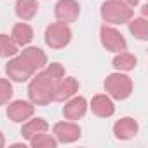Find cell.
<instances>
[{
	"label": "cell",
	"instance_id": "obj_1",
	"mask_svg": "<svg viewBox=\"0 0 148 148\" xmlns=\"http://www.w3.org/2000/svg\"><path fill=\"white\" fill-rule=\"evenodd\" d=\"M64 77V68L59 63L45 64L44 70H40L37 75L32 79L28 86V98L33 105L45 106L52 103V91L58 80Z\"/></svg>",
	"mask_w": 148,
	"mask_h": 148
},
{
	"label": "cell",
	"instance_id": "obj_7",
	"mask_svg": "<svg viewBox=\"0 0 148 148\" xmlns=\"http://www.w3.org/2000/svg\"><path fill=\"white\" fill-rule=\"evenodd\" d=\"M54 16L59 23H75L80 16V5L77 0H59L54 7Z\"/></svg>",
	"mask_w": 148,
	"mask_h": 148
},
{
	"label": "cell",
	"instance_id": "obj_6",
	"mask_svg": "<svg viewBox=\"0 0 148 148\" xmlns=\"http://www.w3.org/2000/svg\"><path fill=\"white\" fill-rule=\"evenodd\" d=\"M5 73L9 75L11 80L14 82H26L30 80L33 75H35V71L33 68L21 58V56H16V58H11L5 64Z\"/></svg>",
	"mask_w": 148,
	"mask_h": 148
},
{
	"label": "cell",
	"instance_id": "obj_8",
	"mask_svg": "<svg viewBox=\"0 0 148 148\" xmlns=\"http://www.w3.org/2000/svg\"><path fill=\"white\" fill-rule=\"evenodd\" d=\"M52 134H54V138L58 139V143H75L77 139H80L82 131H80V127H79L75 122L66 120V122H58V124H54Z\"/></svg>",
	"mask_w": 148,
	"mask_h": 148
},
{
	"label": "cell",
	"instance_id": "obj_24",
	"mask_svg": "<svg viewBox=\"0 0 148 148\" xmlns=\"http://www.w3.org/2000/svg\"><path fill=\"white\" fill-rule=\"evenodd\" d=\"M4 145H5V138H4V132L0 131V148H2Z\"/></svg>",
	"mask_w": 148,
	"mask_h": 148
},
{
	"label": "cell",
	"instance_id": "obj_19",
	"mask_svg": "<svg viewBox=\"0 0 148 148\" xmlns=\"http://www.w3.org/2000/svg\"><path fill=\"white\" fill-rule=\"evenodd\" d=\"M129 32L138 40H148V21L145 18H134L129 23Z\"/></svg>",
	"mask_w": 148,
	"mask_h": 148
},
{
	"label": "cell",
	"instance_id": "obj_20",
	"mask_svg": "<svg viewBox=\"0 0 148 148\" xmlns=\"http://www.w3.org/2000/svg\"><path fill=\"white\" fill-rule=\"evenodd\" d=\"M30 146L32 148H56L58 146V139L54 136L47 134V131H45V132H40V134L33 136L30 139Z\"/></svg>",
	"mask_w": 148,
	"mask_h": 148
},
{
	"label": "cell",
	"instance_id": "obj_5",
	"mask_svg": "<svg viewBox=\"0 0 148 148\" xmlns=\"http://www.w3.org/2000/svg\"><path fill=\"white\" fill-rule=\"evenodd\" d=\"M99 38H101V45L110 51V52H122V51H127V42L124 38V35L110 26V25H103L101 30H99Z\"/></svg>",
	"mask_w": 148,
	"mask_h": 148
},
{
	"label": "cell",
	"instance_id": "obj_12",
	"mask_svg": "<svg viewBox=\"0 0 148 148\" xmlns=\"http://www.w3.org/2000/svg\"><path fill=\"white\" fill-rule=\"evenodd\" d=\"M89 108L99 119H108V117H112L115 113V105H113V101H112V98L108 94H96L91 99Z\"/></svg>",
	"mask_w": 148,
	"mask_h": 148
},
{
	"label": "cell",
	"instance_id": "obj_3",
	"mask_svg": "<svg viewBox=\"0 0 148 148\" xmlns=\"http://www.w3.org/2000/svg\"><path fill=\"white\" fill-rule=\"evenodd\" d=\"M134 9L124 5L119 0H106L101 5V18L106 25H125L132 19Z\"/></svg>",
	"mask_w": 148,
	"mask_h": 148
},
{
	"label": "cell",
	"instance_id": "obj_13",
	"mask_svg": "<svg viewBox=\"0 0 148 148\" xmlns=\"http://www.w3.org/2000/svg\"><path fill=\"white\" fill-rule=\"evenodd\" d=\"M138 129H139V127H138V122H136L134 119L124 117V119H120V120L115 122V125H113V134H115L117 139L125 141V139H132V138L138 134Z\"/></svg>",
	"mask_w": 148,
	"mask_h": 148
},
{
	"label": "cell",
	"instance_id": "obj_21",
	"mask_svg": "<svg viewBox=\"0 0 148 148\" xmlns=\"http://www.w3.org/2000/svg\"><path fill=\"white\" fill-rule=\"evenodd\" d=\"M18 54V44L5 33H0V58H12Z\"/></svg>",
	"mask_w": 148,
	"mask_h": 148
},
{
	"label": "cell",
	"instance_id": "obj_23",
	"mask_svg": "<svg viewBox=\"0 0 148 148\" xmlns=\"http://www.w3.org/2000/svg\"><path fill=\"white\" fill-rule=\"evenodd\" d=\"M119 2H122L124 5H127V7L132 9V7H136V5L139 4V0H119Z\"/></svg>",
	"mask_w": 148,
	"mask_h": 148
},
{
	"label": "cell",
	"instance_id": "obj_14",
	"mask_svg": "<svg viewBox=\"0 0 148 148\" xmlns=\"http://www.w3.org/2000/svg\"><path fill=\"white\" fill-rule=\"evenodd\" d=\"M19 56L33 68V71H38L47 64V56L40 47H25Z\"/></svg>",
	"mask_w": 148,
	"mask_h": 148
},
{
	"label": "cell",
	"instance_id": "obj_2",
	"mask_svg": "<svg viewBox=\"0 0 148 148\" xmlns=\"http://www.w3.org/2000/svg\"><path fill=\"white\" fill-rule=\"evenodd\" d=\"M105 91L112 99H117V101L127 99L132 92V80L124 71L110 73L105 79Z\"/></svg>",
	"mask_w": 148,
	"mask_h": 148
},
{
	"label": "cell",
	"instance_id": "obj_10",
	"mask_svg": "<svg viewBox=\"0 0 148 148\" xmlns=\"http://www.w3.org/2000/svg\"><path fill=\"white\" fill-rule=\"evenodd\" d=\"M87 108H89V105L84 96H71L70 99H66V103L63 106V117L66 120L75 122L86 115Z\"/></svg>",
	"mask_w": 148,
	"mask_h": 148
},
{
	"label": "cell",
	"instance_id": "obj_17",
	"mask_svg": "<svg viewBox=\"0 0 148 148\" xmlns=\"http://www.w3.org/2000/svg\"><path fill=\"white\" fill-rule=\"evenodd\" d=\"M47 129H49V124L44 119H32V120L28 119V120H25V124L21 127V136L30 141L33 136H37L40 132H45Z\"/></svg>",
	"mask_w": 148,
	"mask_h": 148
},
{
	"label": "cell",
	"instance_id": "obj_16",
	"mask_svg": "<svg viewBox=\"0 0 148 148\" xmlns=\"http://www.w3.org/2000/svg\"><path fill=\"white\" fill-rule=\"evenodd\" d=\"M14 11L21 21H30L38 12V2L37 0H18Z\"/></svg>",
	"mask_w": 148,
	"mask_h": 148
},
{
	"label": "cell",
	"instance_id": "obj_18",
	"mask_svg": "<svg viewBox=\"0 0 148 148\" xmlns=\"http://www.w3.org/2000/svg\"><path fill=\"white\" fill-rule=\"evenodd\" d=\"M136 63H138L136 56L131 52H125V51L117 52V56L113 58V68L117 71H131L136 68Z\"/></svg>",
	"mask_w": 148,
	"mask_h": 148
},
{
	"label": "cell",
	"instance_id": "obj_15",
	"mask_svg": "<svg viewBox=\"0 0 148 148\" xmlns=\"http://www.w3.org/2000/svg\"><path fill=\"white\" fill-rule=\"evenodd\" d=\"M11 38L18 44V47H25L33 40V30L26 23H16L11 32Z\"/></svg>",
	"mask_w": 148,
	"mask_h": 148
},
{
	"label": "cell",
	"instance_id": "obj_11",
	"mask_svg": "<svg viewBox=\"0 0 148 148\" xmlns=\"http://www.w3.org/2000/svg\"><path fill=\"white\" fill-rule=\"evenodd\" d=\"M33 113H35V106L32 101L16 99V101L9 103V106H7V117L12 122H25V120L32 119Z\"/></svg>",
	"mask_w": 148,
	"mask_h": 148
},
{
	"label": "cell",
	"instance_id": "obj_25",
	"mask_svg": "<svg viewBox=\"0 0 148 148\" xmlns=\"http://www.w3.org/2000/svg\"><path fill=\"white\" fill-rule=\"evenodd\" d=\"M141 9H143V16H146L148 14V5H143Z\"/></svg>",
	"mask_w": 148,
	"mask_h": 148
},
{
	"label": "cell",
	"instance_id": "obj_9",
	"mask_svg": "<svg viewBox=\"0 0 148 148\" xmlns=\"http://www.w3.org/2000/svg\"><path fill=\"white\" fill-rule=\"evenodd\" d=\"M79 80L73 77H63L61 80H58V84L54 86L52 91V101L56 103H64L66 99H70L71 96H75L79 92Z\"/></svg>",
	"mask_w": 148,
	"mask_h": 148
},
{
	"label": "cell",
	"instance_id": "obj_4",
	"mask_svg": "<svg viewBox=\"0 0 148 148\" xmlns=\"http://www.w3.org/2000/svg\"><path fill=\"white\" fill-rule=\"evenodd\" d=\"M44 40L51 49H64L71 42V30L64 23H52L45 28Z\"/></svg>",
	"mask_w": 148,
	"mask_h": 148
},
{
	"label": "cell",
	"instance_id": "obj_22",
	"mask_svg": "<svg viewBox=\"0 0 148 148\" xmlns=\"http://www.w3.org/2000/svg\"><path fill=\"white\" fill-rule=\"evenodd\" d=\"M12 84L7 80V79H0V106L7 105L11 99H12Z\"/></svg>",
	"mask_w": 148,
	"mask_h": 148
}]
</instances>
